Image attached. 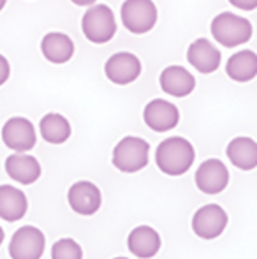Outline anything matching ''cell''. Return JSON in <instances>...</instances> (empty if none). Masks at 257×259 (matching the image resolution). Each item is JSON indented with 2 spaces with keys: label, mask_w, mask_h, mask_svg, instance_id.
Returning a JSON list of instances; mask_svg holds the SVG:
<instances>
[{
  "label": "cell",
  "mask_w": 257,
  "mask_h": 259,
  "mask_svg": "<svg viewBox=\"0 0 257 259\" xmlns=\"http://www.w3.org/2000/svg\"><path fill=\"white\" fill-rule=\"evenodd\" d=\"M41 52L52 64H65L74 55V42L62 32H49L42 37Z\"/></svg>",
  "instance_id": "19"
},
{
  "label": "cell",
  "mask_w": 257,
  "mask_h": 259,
  "mask_svg": "<svg viewBox=\"0 0 257 259\" xmlns=\"http://www.w3.org/2000/svg\"><path fill=\"white\" fill-rule=\"evenodd\" d=\"M150 145L137 136H125L113 148V166L122 173H137L148 164Z\"/></svg>",
  "instance_id": "4"
},
{
  "label": "cell",
  "mask_w": 257,
  "mask_h": 259,
  "mask_svg": "<svg viewBox=\"0 0 257 259\" xmlns=\"http://www.w3.org/2000/svg\"><path fill=\"white\" fill-rule=\"evenodd\" d=\"M115 259H129V257H115Z\"/></svg>",
  "instance_id": "28"
},
{
  "label": "cell",
  "mask_w": 257,
  "mask_h": 259,
  "mask_svg": "<svg viewBox=\"0 0 257 259\" xmlns=\"http://www.w3.org/2000/svg\"><path fill=\"white\" fill-rule=\"evenodd\" d=\"M52 259H83V249L72 238H62L53 245Z\"/></svg>",
  "instance_id": "22"
},
{
  "label": "cell",
  "mask_w": 257,
  "mask_h": 259,
  "mask_svg": "<svg viewBox=\"0 0 257 259\" xmlns=\"http://www.w3.org/2000/svg\"><path fill=\"white\" fill-rule=\"evenodd\" d=\"M143 120L155 133H168L180 122V111L173 103L164 99H153L144 106Z\"/></svg>",
  "instance_id": "11"
},
{
  "label": "cell",
  "mask_w": 257,
  "mask_h": 259,
  "mask_svg": "<svg viewBox=\"0 0 257 259\" xmlns=\"http://www.w3.org/2000/svg\"><path fill=\"white\" fill-rule=\"evenodd\" d=\"M141 71H143L141 60L129 52L111 55L104 65V72H106L108 79L115 85H130L139 78Z\"/></svg>",
  "instance_id": "9"
},
{
  "label": "cell",
  "mask_w": 257,
  "mask_h": 259,
  "mask_svg": "<svg viewBox=\"0 0 257 259\" xmlns=\"http://www.w3.org/2000/svg\"><path fill=\"white\" fill-rule=\"evenodd\" d=\"M229 184V171L219 159H208L201 162L195 171V185L204 194H220Z\"/></svg>",
  "instance_id": "10"
},
{
  "label": "cell",
  "mask_w": 257,
  "mask_h": 259,
  "mask_svg": "<svg viewBox=\"0 0 257 259\" xmlns=\"http://www.w3.org/2000/svg\"><path fill=\"white\" fill-rule=\"evenodd\" d=\"M83 35L93 45H106L117 34V20L111 7L104 4H93L86 9L81 20Z\"/></svg>",
  "instance_id": "3"
},
{
  "label": "cell",
  "mask_w": 257,
  "mask_h": 259,
  "mask_svg": "<svg viewBox=\"0 0 257 259\" xmlns=\"http://www.w3.org/2000/svg\"><path fill=\"white\" fill-rule=\"evenodd\" d=\"M6 2H7V0H0V11L4 9V6H6Z\"/></svg>",
  "instance_id": "27"
},
{
  "label": "cell",
  "mask_w": 257,
  "mask_h": 259,
  "mask_svg": "<svg viewBox=\"0 0 257 259\" xmlns=\"http://www.w3.org/2000/svg\"><path fill=\"white\" fill-rule=\"evenodd\" d=\"M4 236H6V233H4V229L0 228V245H2V242H4Z\"/></svg>",
  "instance_id": "26"
},
{
  "label": "cell",
  "mask_w": 257,
  "mask_h": 259,
  "mask_svg": "<svg viewBox=\"0 0 257 259\" xmlns=\"http://www.w3.org/2000/svg\"><path fill=\"white\" fill-rule=\"evenodd\" d=\"M28 201L23 191L13 185H0V219L7 222H16L25 217Z\"/></svg>",
  "instance_id": "18"
},
{
  "label": "cell",
  "mask_w": 257,
  "mask_h": 259,
  "mask_svg": "<svg viewBox=\"0 0 257 259\" xmlns=\"http://www.w3.org/2000/svg\"><path fill=\"white\" fill-rule=\"evenodd\" d=\"M44 249V233L35 226H23L11 238L9 256L11 259H41Z\"/></svg>",
  "instance_id": "6"
},
{
  "label": "cell",
  "mask_w": 257,
  "mask_h": 259,
  "mask_svg": "<svg viewBox=\"0 0 257 259\" xmlns=\"http://www.w3.org/2000/svg\"><path fill=\"white\" fill-rule=\"evenodd\" d=\"M39 131L44 141L52 145H62L71 138V123L60 113H48L39 123Z\"/></svg>",
  "instance_id": "21"
},
{
  "label": "cell",
  "mask_w": 257,
  "mask_h": 259,
  "mask_svg": "<svg viewBox=\"0 0 257 259\" xmlns=\"http://www.w3.org/2000/svg\"><path fill=\"white\" fill-rule=\"evenodd\" d=\"M67 201L69 206L79 215H93L102 205V194H100L99 187L92 182H76L67 192Z\"/></svg>",
  "instance_id": "12"
},
{
  "label": "cell",
  "mask_w": 257,
  "mask_h": 259,
  "mask_svg": "<svg viewBox=\"0 0 257 259\" xmlns=\"http://www.w3.org/2000/svg\"><path fill=\"white\" fill-rule=\"evenodd\" d=\"M161 89L168 96L173 97H187L194 92L195 89V78L182 65H169L161 72Z\"/></svg>",
  "instance_id": "14"
},
{
  "label": "cell",
  "mask_w": 257,
  "mask_h": 259,
  "mask_svg": "<svg viewBox=\"0 0 257 259\" xmlns=\"http://www.w3.org/2000/svg\"><path fill=\"white\" fill-rule=\"evenodd\" d=\"M226 155L234 167L241 171H252L257 167V141L248 136H238L229 141Z\"/></svg>",
  "instance_id": "17"
},
{
  "label": "cell",
  "mask_w": 257,
  "mask_h": 259,
  "mask_svg": "<svg viewBox=\"0 0 257 259\" xmlns=\"http://www.w3.org/2000/svg\"><path fill=\"white\" fill-rule=\"evenodd\" d=\"M161 235L150 226H137L129 233L127 247L139 259H150L161 250Z\"/></svg>",
  "instance_id": "16"
},
{
  "label": "cell",
  "mask_w": 257,
  "mask_h": 259,
  "mask_svg": "<svg viewBox=\"0 0 257 259\" xmlns=\"http://www.w3.org/2000/svg\"><path fill=\"white\" fill-rule=\"evenodd\" d=\"M210 30H212L213 39L226 48H236V46L247 45L254 34V27L250 21L234 13L217 14L212 20Z\"/></svg>",
  "instance_id": "2"
},
{
  "label": "cell",
  "mask_w": 257,
  "mask_h": 259,
  "mask_svg": "<svg viewBox=\"0 0 257 259\" xmlns=\"http://www.w3.org/2000/svg\"><path fill=\"white\" fill-rule=\"evenodd\" d=\"M187 60L201 74H212V72H215L220 67L222 55H220V50L217 46H213L208 39L201 37L195 39L192 45L189 46Z\"/></svg>",
  "instance_id": "13"
},
{
  "label": "cell",
  "mask_w": 257,
  "mask_h": 259,
  "mask_svg": "<svg viewBox=\"0 0 257 259\" xmlns=\"http://www.w3.org/2000/svg\"><path fill=\"white\" fill-rule=\"evenodd\" d=\"M6 173L21 185H30L41 177V164L28 154H11L6 159Z\"/></svg>",
  "instance_id": "15"
},
{
  "label": "cell",
  "mask_w": 257,
  "mask_h": 259,
  "mask_svg": "<svg viewBox=\"0 0 257 259\" xmlns=\"http://www.w3.org/2000/svg\"><path fill=\"white\" fill-rule=\"evenodd\" d=\"M227 222V211L220 205H204L201 206L192 217V231L195 236L202 240H215L226 231Z\"/></svg>",
  "instance_id": "7"
},
{
  "label": "cell",
  "mask_w": 257,
  "mask_h": 259,
  "mask_svg": "<svg viewBox=\"0 0 257 259\" xmlns=\"http://www.w3.org/2000/svg\"><path fill=\"white\" fill-rule=\"evenodd\" d=\"M231 6L238 7L241 11H254L257 9V0H229Z\"/></svg>",
  "instance_id": "24"
},
{
  "label": "cell",
  "mask_w": 257,
  "mask_h": 259,
  "mask_svg": "<svg viewBox=\"0 0 257 259\" xmlns=\"http://www.w3.org/2000/svg\"><path fill=\"white\" fill-rule=\"evenodd\" d=\"M71 2L76 4V6H93L97 0H71Z\"/></svg>",
  "instance_id": "25"
},
{
  "label": "cell",
  "mask_w": 257,
  "mask_h": 259,
  "mask_svg": "<svg viewBox=\"0 0 257 259\" xmlns=\"http://www.w3.org/2000/svg\"><path fill=\"white\" fill-rule=\"evenodd\" d=\"M226 74L233 81L247 83L257 76V53L252 50H240L231 55L226 64Z\"/></svg>",
  "instance_id": "20"
},
{
  "label": "cell",
  "mask_w": 257,
  "mask_h": 259,
  "mask_svg": "<svg viewBox=\"0 0 257 259\" xmlns=\"http://www.w3.org/2000/svg\"><path fill=\"white\" fill-rule=\"evenodd\" d=\"M195 150L189 140L173 136L164 140L155 150V162L162 173L169 177H180L192 167Z\"/></svg>",
  "instance_id": "1"
},
{
  "label": "cell",
  "mask_w": 257,
  "mask_h": 259,
  "mask_svg": "<svg viewBox=\"0 0 257 259\" xmlns=\"http://www.w3.org/2000/svg\"><path fill=\"white\" fill-rule=\"evenodd\" d=\"M2 141L16 154H27L35 147V129L30 120L23 116H13L2 127Z\"/></svg>",
  "instance_id": "8"
},
{
  "label": "cell",
  "mask_w": 257,
  "mask_h": 259,
  "mask_svg": "<svg viewBox=\"0 0 257 259\" xmlns=\"http://www.w3.org/2000/svg\"><path fill=\"white\" fill-rule=\"evenodd\" d=\"M9 74H11V65L7 62V58L4 55H0V87L9 79Z\"/></svg>",
  "instance_id": "23"
},
{
  "label": "cell",
  "mask_w": 257,
  "mask_h": 259,
  "mask_svg": "<svg viewBox=\"0 0 257 259\" xmlns=\"http://www.w3.org/2000/svg\"><path fill=\"white\" fill-rule=\"evenodd\" d=\"M120 16L124 27L132 34H146L157 25L159 11L153 0H125Z\"/></svg>",
  "instance_id": "5"
}]
</instances>
